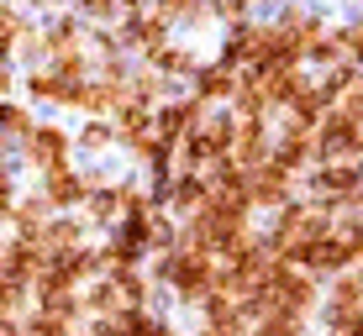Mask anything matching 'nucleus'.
<instances>
[{
	"instance_id": "20e7f679",
	"label": "nucleus",
	"mask_w": 363,
	"mask_h": 336,
	"mask_svg": "<svg viewBox=\"0 0 363 336\" xmlns=\"http://www.w3.org/2000/svg\"><path fill=\"white\" fill-rule=\"evenodd\" d=\"M316 153H321V163H327V158H347V163H358V121H353V116H342V110L321 116Z\"/></svg>"
},
{
	"instance_id": "a211bd4d",
	"label": "nucleus",
	"mask_w": 363,
	"mask_h": 336,
	"mask_svg": "<svg viewBox=\"0 0 363 336\" xmlns=\"http://www.w3.org/2000/svg\"><path fill=\"white\" fill-rule=\"evenodd\" d=\"M48 210H53L48 200H27V205H11V221H16L21 236H37V231H43V221H48Z\"/></svg>"
},
{
	"instance_id": "c85d7f7f",
	"label": "nucleus",
	"mask_w": 363,
	"mask_h": 336,
	"mask_svg": "<svg viewBox=\"0 0 363 336\" xmlns=\"http://www.w3.org/2000/svg\"><path fill=\"white\" fill-rule=\"evenodd\" d=\"M79 11H84V16H111L116 6H111V0H79Z\"/></svg>"
},
{
	"instance_id": "aec40b11",
	"label": "nucleus",
	"mask_w": 363,
	"mask_h": 336,
	"mask_svg": "<svg viewBox=\"0 0 363 336\" xmlns=\"http://www.w3.org/2000/svg\"><path fill=\"white\" fill-rule=\"evenodd\" d=\"M147 58H153V64L164 69V74H190V69H195V58L184 53V47H153Z\"/></svg>"
},
{
	"instance_id": "f03ea898",
	"label": "nucleus",
	"mask_w": 363,
	"mask_h": 336,
	"mask_svg": "<svg viewBox=\"0 0 363 336\" xmlns=\"http://www.w3.org/2000/svg\"><path fill=\"white\" fill-rule=\"evenodd\" d=\"M158 273L174 284V294H179V300L200 305V300L211 294V284H216V257L190 253V247H169V253H158Z\"/></svg>"
},
{
	"instance_id": "473e14b6",
	"label": "nucleus",
	"mask_w": 363,
	"mask_h": 336,
	"mask_svg": "<svg viewBox=\"0 0 363 336\" xmlns=\"http://www.w3.org/2000/svg\"><path fill=\"white\" fill-rule=\"evenodd\" d=\"M147 336H174L169 326H158V320H153V331H147Z\"/></svg>"
},
{
	"instance_id": "5701e85b",
	"label": "nucleus",
	"mask_w": 363,
	"mask_h": 336,
	"mask_svg": "<svg viewBox=\"0 0 363 336\" xmlns=\"http://www.w3.org/2000/svg\"><path fill=\"white\" fill-rule=\"evenodd\" d=\"M58 84H64V79H58V74H48V69H32V74H27V90L37 95V100H53Z\"/></svg>"
},
{
	"instance_id": "2eb2a0df",
	"label": "nucleus",
	"mask_w": 363,
	"mask_h": 336,
	"mask_svg": "<svg viewBox=\"0 0 363 336\" xmlns=\"http://www.w3.org/2000/svg\"><path fill=\"white\" fill-rule=\"evenodd\" d=\"M169 205L179 210V216H195V210L206 205V179H200V173H190V179L169 184Z\"/></svg>"
},
{
	"instance_id": "f257e3e1",
	"label": "nucleus",
	"mask_w": 363,
	"mask_h": 336,
	"mask_svg": "<svg viewBox=\"0 0 363 336\" xmlns=\"http://www.w3.org/2000/svg\"><path fill=\"white\" fill-rule=\"evenodd\" d=\"M279 216H274V231H269V247H274V257H284V263H300V253H306V242H316L321 231L332 226V216L327 210H316V205H274Z\"/></svg>"
},
{
	"instance_id": "6e6552de",
	"label": "nucleus",
	"mask_w": 363,
	"mask_h": 336,
	"mask_svg": "<svg viewBox=\"0 0 363 336\" xmlns=\"http://www.w3.org/2000/svg\"><path fill=\"white\" fill-rule=\"evenodd\" d=\"M43 268H48V253L32 242V236H16L11 247H0V273H6V279H21V284H32Z\"/></svg>"
},
{
	"instance_id": "412c9836",
	"label": "nucleus",
	"mask_w": 363,
	"mask_h": 336,
	"mask_svg": "<svg viewBox=\"0 0 363 336\" xmlns=\"http://www.w3.org/2000/svg\"><path fill=\"white\" fill-rule=\"evenodd\" d=\"M21 336H69V320H58V315H48V310H37L27 326H21Z\"/></svg>"
},
{
	"instance_id": "a878e982",
	"label": "nucleus",
	"mask_w": 363,
	"mask_h": 336,
	"mask_svg": "<svg viewBox=\"0 0 363 336\" xmlns=\"http://www.w3.org/2000/svg\"><path fill=\"white\" fill-rule=\"evenodd\" d=\"M32 121H27V110H16V105H0V132H27Z\"/></svg>"
},
{
	"instance_id": "393cba45",
	"label": "nucleus",
	"mask_w": 363,
	"mask_h": 336,
	"mask_svg": "<svg viewBox=\"0 0 363 336\" xmlns=\"http://www.w3.org/2000/svg\"><path fill=\"white\" fill-rule=\"evenodd\" d=\"M153 16H164V21L195 16V0H153Z\"/></svg>"
},
{
	"instance_id": "f3484780",
	"label": "nucleus",
	"mask_w": 363,
	"mask_h": 336,
	"mask_svg": "<svg viewBox=\"0 0 363 336\" xmlns=\"http://www.w3.org/2000/svg\"><path fill=\"white\" fill-rule=\"evenodd\" d=\"M90 315H116L121 310V294H116V279H100V284H90L84 289V300H79Z\"/></svg>"
},
{
	"instance_id": "6ab92c4d",
	"label": "nucleus",
	"mask_w": 363,
	"mask_h": 336,
	"mask_svg": "<svg viewBox=\"0 0 363 336\" xmlns=\"http://www.w3.org/2000/svg\"><path fill=\"white\" fill-rule=\"evenodd\" d=\"M58 79H64V84H84V69H90V64H84V53H79V47H58Z\"/></svg>"
},
{
	"instance_id": "cd10ccee",
	"label": "nucleus",
	"mask_w": 363,
	"mask_h": 336,
	"mask_svg": "<svg viewBox=\"0 0 363 336\" xmlns=\"http://www.w3.org/2000/svg\"><path fill=\"white\" fill-rule=\"evenodd\" d=\"M0 37H21V21H16L11 6H0Z\"/></svg>"
},
{
	"instance_id": "72a5a7b5",
	"label": "nucleus",
	"mask_w": 363,
	"mask_h": 336,
	"mask_svg": "<svg viewBox=\"0 0 363 336\" xmlns=\"http://www.w3.org/2000/svg\"><path fill=\"white\" fill-rule=\"evenodd\" d=\"M332 336H358V331H332Z\"/></svg>"
},
{
	"instance_id": "39448f33",
	"label": "nucleus",
	"mask_w": 363,
	"mask_h": 336,
	"mask_svg": "<svg viewBox=\"0 0 363 336\" xmlns=\"http://www.w3.org/2000/svg\"><path fill=\"white\" fill-rule=\"evenodd\" d=\"M227 64H274V27H237L227 37Z\"/></svg>"
},
{
	"instance_id": "7ed1b4c3",
	"label": "nucleus",
	"mask_w": 363,
	"mask_h": 336,
	"mask_svg": "<svg viewBox=\"0 0 363 336\" xmlns=\"http://www.w3.org/2000/svg\"><path fill=\"white\" fill-rule=\"evenodd\" d=\"M300 268H306V273H342V268H358V242H347V236H337V231L327 226L316 242H306Z\"/></svg>"
},
{
	"instance_id": "bb28decb",
	"label": "nucleus",
	"mask_w": 363,
	"mask_h": 336,
	"mask_svg": "<svg viewBox=\"0 0 363 336\" xmlns=\"http://www.w3.org/2000/svg\"><path fill=\"white\" fill-rule=\"evenodd\" d=\"M111 137H116V132H111V127H100V121H95V127H84V132H79V142H84V147H106Z\"/></svg>"
},
{
	"instance_id": "4be33fe9",
	"label": "nucleus",
	"mask_w": 363,
	"mask_h": 336,
	"mask_svg": "<svg viewBox=\"0 0 363 336\" xmlns=\"http://www.w3.org/2000/svg\"><path fill=\"white\" fill-rule=\"evenodd\" d=\"M258 336H300V315H284V310H274L269 320H258Z\"/></svg>"
},
{
	"instance_id": "423d86ee",
	"label": "nucleus",
	"mask_w": 363,
	"mask_h": 336,
	"mask_svg": "<svg viewBox=\"0 0 363 336\" xmlns=\"http://www.w3.org/2000/svg\"><path fill=\"white\" fill-rule=\"evenodd\" d=\"M242 179H247V205H284L290 200V173L274 168L269 158L253 163V168H242Z\"/></svg>"
},
{
	"instance_id": "f704fd0d",
	"label": "nucleus",
	"mask_w": 363,
	"mask_h": 336,
	"mask_svg": "<svg viewBox=\"0 0 363 336\" xmlns=\"http://www.w3.org/2000/svg\"><path fill=\"white\" fill-rule=\"evenodd\" d=\"M0 168H6V158H0Z\"/></svg>"
},
{
	"instance_id": "f8f14e48",
	"label": "nucleus",
	"mask_w": 363,
	"mask_h": 336,
	"mask_svg": "<svg viewBox=\"0 0 363 336\" xmlns=\"http://www.w3.org/2000/svg\"><path fill=\"white\" fill-rule=\"evenodd\" d=\"M43 200H48V205H79V200H84V179H79L69 163L48 168V195H43Z\"/></svg>"
},
{
	"instance_id": "9b49d317",
	"label": "nucleus",
	"mask_w": 363,
	"mask_h": 336,
	"mask_svg": "<svg viewBox=\"0 0 363 336\" xmlns=\"http://www.w3.org/2000/svg\"><path fill=\"white\" fill-rule=\"evenodd\" d=\"M37 247H43L48 253V263H53V257H64V253H74V247H79V221H43V231L32 236Z\"/></svg>"
},
{
	"instance_id": "1a4fd4ad",
	"label": "nucleus",
	"mask_w": 363,
	"mask_h": 336,
	"mask_svg": "<svg viewBox=\"0 0 363 336\" xmlns=\"http://www.w3.org/2000/svg\"><path fill=\"white\" fill-rule=\"evenodd\" d=\"M358 273L353 268H342V279L332 284V305H327V320H332V331H358Z\"/></svg>"
},
{
	"instance_id": "2f4dec72",
	"label": "nucleus",
	"mask_w": 363,
	"mask_h": 336,
	"mask_svg": "<svg viewBox=\"0 0 363 336\" xmlns=\"http://www.w3.org/2000/svg\"><path fill=\"white\" fill-rule=\"evenodd\" d=\"M247 6H253V0H227V11H247Z\"/></svg>"
},
{
	"instance_id": "0eeeda50",
	"label": "nucleus",
	"mask_w": 363,
	"mask_h": 336,
	"mask_svg": "<svg viewBox=\"0 0 363 336\" xmlns=\"http://www.w3.org/2000/svg\"><path fill=\"white\" fill-rule=\"evenodd\" d=\"M21 137H27V158H32V168H58V163H69V132L64 127H27V132H21Z\"/></svg>"
},
{
	"instance_id": "b1692460",
	"label": "nucleus",
	"mask_w": 363,
	"mask_h": 336,
	"mask_svg": "<svg viewBox=\"0 0 363 336\" xmlns=\"http://www.w3.org/2000/svg\"><path fill=\"white\" fill-rule=\"evenodd\" d=\"M121 216V205H116V190H100L95 200H90V221H116Z\"/></svg>"
},
{
	"instance_id": "dca6fc26",
	"label": "nucleus",
	"mask_w": 363,
	"mask_h": 336,
	"mask_svg": "<svg viewBox=\"0 0 363 336\" xmlns=\"http://www.w3.org/2000/svg\"><path fill=\"white\" fill-rule=\"evenodd\" d=\"M127 37L137 47H147V53H153V47H164V37H169V21L164 16H137L132 11V21H127Z\"/></svg>"
},
{
	"instance_id": "9d476101",
	"label": "nucleus",
	"mask_w": 363,
	"mask_h": 336,
	"mask_svg": "<svg viewBox=\"0 0 363 336\" xmlns=\"http://www.w3.org/2000/svg\"><path fill=\"white\" fill-rule=\"evenodd\" d=\"M195 116H200V100H179V105H164V110H158V116H153V137H158V142H179V137L184 132H190L195 127Z\"/></svg>"
},
{
	"instance_id": "c756f323",
	"label": "nucleus",
	"mask_w": 363,
	"mask_h": 336,
	"mask_svg": "<svg viewBox=\"0 0 363 336\" xmlns=\"http://www.w3.org/2000/svg\"><path fill=\"white\" fill-rule=\"evenodd\" d=\"M6 58H11V37H0V64H6Z\"/></svg>"
},
{
	"instance_id": "4468645a",
	"label": "nucleus",
	"mask_w": 363,
	"mask_h": 336,
	"mask_svg": "<svg viewBox=\"0 0 363 336\" xmlns=\"http://www.w3.org/2000/svg\"><path fill=\"white\" fill-rule=\"evenodd\" d=\"M232 90H237V79H232V64L200 69V79H195V95H200V100H232Z\"/></svg>"
},
{
	"instance_id": "7c9ffc66",
	"label": "nucleus",
	"mask_w": 363,
	"mask_h": 336,
	"mask_svg": "<svg viewBox=\"0 0 363 336\" xmlns=\"http://www.w3.org/2000/svg\"><path fill=\"white\" fill-rule=\"evenodd\" d=\"M11 90V74H6V64H0V95H6Z\"/></svg>"
},
{
	"instance_id": "ddd939ff",
	"label": "nucleus",
	"mask_w": 363,
	"mask_h": 336,
	"mask_svg": "<svg viewBox=\"0 0 363 336\" xmlns=\"http://www.w3.org/2000/svg\"><path fill=\"white\" fill-rule=\"evenodd\" d=\"M116 110H121V116H116V137H127L132 147L153 137V116H147V105H137V100H121Z\"/></svg>"
}]
</instances>
